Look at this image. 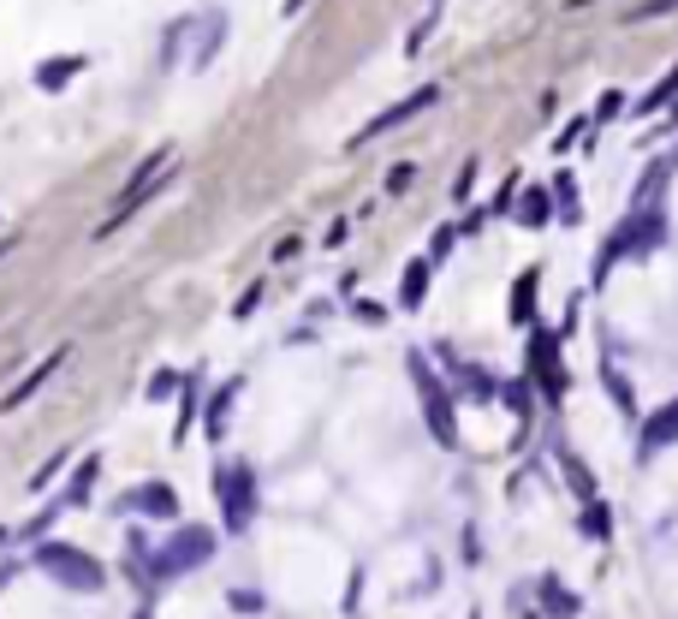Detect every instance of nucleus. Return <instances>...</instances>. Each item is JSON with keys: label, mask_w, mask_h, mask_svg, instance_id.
<instances>
[{"label": "nucleus", "mask_w": 678, "mask_h": 619, "mask_svg": "<svg viewBox=\"0 0 678 619\" xmlns=\"http://www.w3.org/2000/svg\"><path fill=\"white\" fill-rule=\"evenodd\" d=\"M37 572H48L55 583H66V590H101V583H108V572H101V566L83 554V548H72V542H42L37 548Z\"/></svg>", "instance_id": "obj_1"}, {"label": "nucleus", "mask_w": 678, "mask_h": 619, "mask_svg": "<svg viewBox=\"0 0 678 619\" xmlns=\"http://www.w3.org/2000/svg\"><path fill=\"white\" fill-rule=\"evenodd\" d=\"M208 560H215V530L185 524V530H179V537H173L167 548H155L149 578H179V572H190V566H208Z\"/></svg>", "instance_id": "obj_2"}, {"label": "nucleus", "mask_w": 678, "mask_h": 619, "mask_svg": "<svg viewBox=\"0 0 678 619\" xmlns=\"http://www.w3.org/2000/svg\"><path fill=\"white\" fill-rule=\"evenodd\" d=\"M405 364H411V382H416V393H423V423L434 429V441H441V446H459V417H452V400H446V387H441V382H429V364H423V352H411Z\"/></svg>", "instance_id": "obj_3"}, {"label": "nucleus", "mask_w": 678, "mask_h": 619, "mask_svg": "<svg viewBox=\"0 0 678 619\" xmlns=\"http://www.w3.org/2000/svg\"><path fill=\"white\" fill-rule=\"evenodd\" d=\"M220 507H226V530L233 537H245V530L256 524V476L245 471V464H220Z\"/></svg>", "instance_id": "obj_4"}, {"label": "nucleus", "mask_w": 678, "mask_h": 619, "mask_svg": "<svg viewBox=\"0 0 678 619\" xmlns=\"http://www.w3.org/2000/svg\"><path fill=\"white\" fill-rule=\"evenodd\" d=\"M434 101H441V90H434V83H423V90H411L405 101H393L387 114H375L370 126H363V131L352 137V149H363V144H375V137H387V131H399V126H405V119H416V114H423V108H434Z\"/></svg>", "instance_id": "obj_5"}, {"label": "nucleus", "mask_w": 678, "mask_h": 619, "mask_svg": "<svg viewBox=\"0 0 678 619\" xmlns=\"http://www.w3.org/2000/svg\"><path fill=\"white\" fill-rule=\"evenodd\" d=\"M535 382L548 387V400H560L566 393V370H560V334H542V328H530V370Z\"/></svg>", "instance_id": "obj_6"}, {"label": "nucleus", "mask_w": 678, "mask_h": 619, "mask_svg": "<svg viewBox=\"0 0 678 619\" xmlns=\"http://www.w3.org/2000/svg\"><path fill=\"white\" fill-rule=\"evenodd\" d=\"M119 512H137V519H179V494H173L167 483H144V489H131L126 501H119Z\"/></svg>", "instance_id": "obj_7"}, {"label": "nucleus", "mask_w": 678, "mask_h": 619, "mask_svg": "<svg viewBox=\"0 0 678 619\" xmlns=\"http://www.w3.org/2000/svg\"><path fill=\"white\" fill-rule=\"evenodd\" d=\"M535 292H542V268H524L512 281V328H535Z\"/></svg>", "instance_id": "obj_8"}, {"label": "nucleus", "mask_w": 678, "mask_h": 619, "mask_svg": "<svg viewBox=\"0 0 678 619\" xmlns=\"http://www.w3.org/2000/svg\"><path fill=\"white\" fill-rule=\"evenodd\" d=\"M667 441H678V405H660L649 417V429H642V459H655Z\"/></svg>", "instance_id": "obj_9"}, {"label": "nucleus", "mask_w": 678, "mask_h": 619, "mask_svg": "<svg viewBox=\"0 0 678 619\" xmlns=\"http://www.w3.org/2000/svg\"><path fill=\"white\" fill-rule=\"evenodd\" d=\"M60 364H66V346H60L55 357H42V364H37V370H30V375H24V382H19V387H12V393H7V400H0V411H19V405H24V400H30V393H37V387H42V382H48V375H55Z\"/></svg>", "instance_id": "obj_10"}, {"label": "nucleus", "mask_w": 678, "mask_h": 619, "mask_svg": "<svg viewBox=\"0 0 678 619\" xmlns=\"http://www.w3.org/2000/svg\"><path fill=\"white\" fill-rule=\"evenodd\" d=\"M429 274H434L429 256H416V263L405 268V286H399V304H405V310H416V304L429 298Z\"/></svg>", "instance_id": "obj_11"}, {"label": "nucleus", "mask_w": 678, "mask_h": 619, "mask_svg": "<svg viewBox=\"0 0 678 619\" xmlns=\"http://www.w3.org/2000/svg\"><path fill=\"white\" fill-rule=\"evenodd\" d=\"M72 72H83V55H66V60H42V66H37V83H42V90H60V83L72 78Z\"/></svg>", "instance_id": "obj_12"}, {"label": "nucleus", "mask_w": 678, "mask_h": 619, "mask_svg": "<svg viewBox=\"0 0 678 619\" xmlns=\"http://www.w3.org/2000/svg\"><path fill=\"white\" fill-rule=\"evenodd\" d=\"M542 596H548V613H553V619H578V608H583V601L571 596L560 578H548V583H542Z\"/></svg>", "instance_id": "obj_13"}, {"label": "nucleus", "mask_w": 678, "mask_h": 619, "mask_svg": "<svg viewBox=\"0 0 678 619\" xmlns=\"http://www.w3.org/2000/svg\"><path fill=\"white\" fill-rule=\"evenodd\" d=\"M560 471H566V483L578 489L583 501H589V494H596V476H589V464H583L578 453H566V446H560Z\"/></svg>", "instance_id": "obj_14"}, {"label": "nucleus", "mask_w": 678, "mask_h": 619, "mask_svg": "<svg viewBox=\"0 0 678 619\" xmlns=\"http://www.w3.org/2000/svg\"><path fill=\"white\" fill-rule=\"evenodd\" d=\"M518 227H548V191H524V197H518Z\"/></svg>", "instance_id": "obj_15"}, {"label": "nucleus", "mask_w": 678, "mask_h": 619, "mask_svg": "<svg viewBox=\"0 0 678 619\" xmlns=\"http://www.w3.org/2000/svg\"><path fill=\"white\" fill-rule=\"evenodd\" d=\"M238 393H245V382H226V387L215 393V405H208V435H220V429H226V411H233Z\"/></svg>", "instance_id": "obj_16"}, {"label": "nucleus", "mask_w": 678, "mask_h": 619, "mask_svg": "<svg viewBox=\"0 0 678 619\" xmlns=\"http://www.w3.org/2000/svg\"><path fill=\"white\" fill-rule=\"evenodd\" d=\"M578 524H583V537H596V542H601L607 530H613V519H607V501H596V494H589V501H583V519H578Z\"/></svg>", "instance_id": "obj_17"}, {"label": "nucleus", "mask_w": 678, "mask_h": 619, "mask_svg": "<svg viewBox=\"0 0 678 619\" xmlns=\"http://www.w3.org/2000/svg\"><path fill=\"white\" fill-rule=\"evenodd\" d=\"M507 405H512V417H518V423H530V417H535V387H530V375L507 387Z\"/></svg>", "instance_id": "obj_18"}, {"label": "nucleus", "mask_w": 678, "mask_h": 619, "mask_svg": "<svg viewBox=\"0 0 678 619\" xmlns=\"http://www.w3.org/2000/svg\"><path fill=\"white\" fill-rule=\"evenodd\" d=\"M226 608L233 613H263V590H245V583H238V590H226Z\"/></svg>", "instance_id": "obj_19"}, {"label": "nucleus", "mask_w": 678, "mask_h": 619, "mask_svg": "<svg viewBox=\"0 0 678 619\" xmlns=\"http://www.w3.org/2000/svg\"><path fill=\"white\" fill-rule=\"evenodd\" d=\"M601 382H607V393H613V400L625 405V417H637V400H631V382H619L613 370H601Z\"/></svg>", "instance_id": "obj_20"}, {"label": "nucleus", "mask_w": 678, "mask_h": 619, "mask_svg": "<svg viewBox=\"0 0 678 619\" xmlns=\"http://www.w3.org/2000/svg\"><path fill=\"white\" fill-rule=\"evenodd\" d=\"M90 483H96V459H83V464H78V476H72V507L90 501Z\"/></svg>", "instance_id": "obj_21"}, {"label": "nucleus", "mask_w": 678, "mask_h": 619, "mask_svg": "<svg viewBox=\"0 0 678 619\" xmlns=\"http://www.w3.org/2000/svg\"><path fill=\"white\" fill-rule=\"evenodd\" d=\"M672 90H678V66H672V78H660V83H655V90H649V101H642V108H660V101H667Z\"/></svg>", "instance_id": "obj_22"}, {"label": "nucleus", "mask_w": 678, "mask_h": 619, "mask_svg": "<svg viewBox=\"0 0 678 619\" xmlns=\"http://www.w3.org/2000/svg\"><path fill=\"white\" fill-rule=\"evenodd\" d=\"M452 238H459V227H441V233H434V245H429V263H441V256L452 250Z\"/></svg>", "instance_id": "obj_23"}, {"label": "nucleus", "mask_w": 678, "mask_h": 619, "mask_svg": "<svg viewBox=\"0 0 678 619\" xmlns=\"http://www.w3.org/2000/svg\"><path fill=\"white\" fill-rule=\"evenodd\" d=\"M256 304H263V286H250V292H245V298H238V304H233V316H238V322H245V316H250V310H256Z\"/></svg>", "instance_id": "obj_24"}, {"label": "nucleus", "mask_w": 678, "mask_h": 619, "mask_svg": "<svg viewBox=\"0 0 678 619\" xmlns=\"http://www.w3.org/2000/svg\"><path fill=\"white\" fill-rule=\"evenodd\" d=\"M619 108H625V96H619V90H607V96H601V108H596V119H613Z\"/></svg>", "instance_id": "obj_25"}, {"label": "nucleus", "mask_w": 678, "mask_h": 619, "mask_svg": "<svg viewBox=\"0 0 678 619\" xmlns=\"http://www.w3.org/2000/svg\"><path fill=\"white\" fill-rule=\"evenodd\" d=\"M667 7H678V0H642V7L631 12V19H655V12H667Z\"/></svg>", "instance_id": "obj_26"}, {"label": "nucleus", "mask_w": 678, "mask_h": 619, "mask_svg": "<svg viewBox=\"0 0 678 619\" xmlns=\"http://www.w3.org/2000/svg\"><path fill=\"white\" fill-rule=\"evenodd\" d=\"M411 174H416V167H393V174H387V191H405Z\"/></svg>", "instance_id": "obj_27"}, {"label": "nucleus", "mask_w": 678, "mask_h": 619, "mask_svg": "<svg viewBox=\"0 0 678 619\" xmlns=\"http://www.w3.org/2000/svg\"><path fill=\"white\" fill-rule=\"evenodd\" d=\"M131 619H155V613H149V608H137V613H131Z\"/></svg>", "instance_id": "obj_28"}, {"label": "nucleus", "mask_w": 678, "mask_h": 619, "mask_svg": "<svg viewBox=\"0 0 678 619\" xmlns=\"http://www.w3.org/2000/svg\"><path fill=\"white\" fill-rule=\"evenodd\" d=\"M298 7H304V0H286V12H298Z\"/></svg>", "instance_id": "obj_29"}, {"label": "nucleus", "mask_w": 678, "mask_h": 619, "mask_svg": "<svg viewBox=\"0 0 678 619\" xmlns=\"http://www.w3.org/2000/svg\"><path fill=\"white\" fill-rule=\"evenodd\" d=\"M571 7H596V0H571Z\"/></svg>", "instance_id": "obj_30"}, {"label": "nucleus", "mask_w": 678, "mask_h": 619, "mask_svg": "<svg viewBox=\"0 0 678 619\" xmlns=\"http://www.w3.org/2000/svg\"><path fill=\"white\" fill-rule=\"evenodd\" d=\"M672 126H678V108H672Z\"/></svg>", "instance_id": "obj_31"}, {"label": "nucleus", "mask_w": 678, "mask_h": 619, "mask_svg": "<svg viewBox=\"0 0 678 619\" xmlns=\"http://www.w3.org/2000/svg\"><path fill=\"white\" fill-rule=\"evenodd\" d=\"M530 619H535V613H530Z\"/></svg>", "instance_id": "obj_32"}]
</instances>
